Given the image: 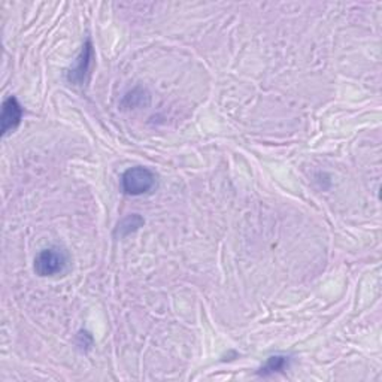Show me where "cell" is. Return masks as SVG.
I'll use <instances>...</instances> for the list:
<instances>
[{
  "instance_id": "2",
  "label": "cell",
  "mask_w": 382,
  "mask_h": 382,
  "mask_svg": "<svg viewBox=\"0 0 382 382\" xmlns=\"http://www.w3.org/2000/svg\"><path fill=\"white\" fill-rule=\"evenodd\" d=\"M69 257L60 247H50L40 251L35 258V272L39 277H56L64 272Z\"/></svg>"
},
{
  "instance_id": "5",
  "label": "cell",
  "mask_w": 382,
  "mask_h": 382,
  "mask_svg": "<svg viewBox=\"0 0 382 382\" xmlns=\"http://www.w3.org/2000/svg\"><path fill=\"white\" fill-rule=\"evenodd\" d=\"M290 364V357H285V356H272L267 359L266 364L260 369V375L263 376H267V375H272V374H277V372H281L284 371L285 367H289Z\"/></svg>"
},
{
  "instance_id": "4",
  "label": "cell",
  "mask_w": 382,
  "mask_h": 382,
  "mask_svg": "<svg viewBox=\"0 0 382 382\" xmlns=\"http://www.w3.org/2000/svg\"><path fill=\"white\" fill-rule=\"evenodd\" d=\"M23 112L24 111L20 102L13 98V96H9V98L4 102V108H2V134L4 136L18 127L23 118Z\"/></svg>"
},
{
  "instance_id": "1",
  "label": "cell",
  "mask_w": 382,
  "mask_h": 382,
  "mask_svg": "<svg viewBox=\"0 0 382 382\" xmlns=\"http://www.w3.org/2000/svg\"><path fill=\"white\" fill-rule=\"evenodd\" d=\"M156 175L148 168L136 166L127 169L121 176L122 191L129 196H141L156 187Z\"/></svg>"
},
{
  "instance_id": "6",
  "label": "cell",
  "mask_w": 382,
  "mask_h": 382,
  "mask_svg": "<svg viewBox=\"0 0 382 382\" xmlns=\"http://www.w3.org/2000/svg\"><path fill=\"white\" fill-rule=\"evenodd\" d=\"M144 226V220L138 215V214H133V215H129L127 218H125L122 220L118 227H117V233L120 236H126L129 233H132V231L138 230L139 227Z\"/></svg>"
},
{
  "instance_id": "3",
  "label": "cell",
  "mask_w": 382,
  "mask_h": 382,
  "mask_svg": "<svg viewBox=\"0 0 382 382\" xmlns=\"http://www.w3.org/2000/svg\"><path fill=\"white\" fill-rule=\"evenodd\" d=\"M93 54H94L93 45H91L90 40H87L83 47V51H81V54L78 56L74 67L69 71V74H67V81H69L71 84L83 86V83L86 81V76L90 71Z\"/></svg>"
}]
</instances>
